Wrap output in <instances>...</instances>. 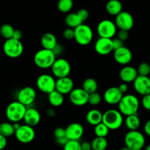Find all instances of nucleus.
Returning <instances> with one entry per match:
<instances>
[{"label": "nucleus", "instance_id": "393cba45", "mask_svg": "<svg viewBox=\"0 0 150 150\" xmlns=\"http://www.w3.org/2000/svg\"><path fill=\"white\" fill-rule=\"evenodd\" d=\"M123 6L120 0H109L105 5L107 13L113 16H117L122 12Z\"/></svg>", "mask_w": 150, "mask_h": 150}, {"label": "nucleus", "instance_id": "603ef678", "mask_svg": "<svg viewBox=\"0 0 150 150\" xmlns=\"http://www.w3.org/2000/svg\"><path fill=\"white\" fill-rule=\"evenodd\" d=\"M144 130L145 134L150 136V120H148V121L145 123Z\"/></svg>", "mask_w": 150, "mask_h": 150}, {"label": "nucleus", "instance_id": "79ce46f5", "mask_svg": "<svg viewBox=\"0 0 150 150\" xmlns=\"http://www.w3.org/2000/svg\"><path fill=\"white\" fill-rule=\"evenodd\" d=\"M117 38L122 41H125L127 40L129 38V32L128 31H125V30H120L117 33Z\"/></svg>", "mask_w": 150, "mask_h": 150}, {"label": "nucleus", "instance_id": "4468645a", "mask_svg": "<svg viewBox=\"0 0 150 150\" xmlns=\"http://www.w3.org/2000/svg\"><path fill=\"white\" fill-rule=\"evenodd\" d=\"M69 100L76 106H83L88 103L89 94L82 88H74L69 94Z\"/></svg>", "mask_w": 150, "mask_h": 150}, {"label": "nucleus", "instance_id": "c9c22d12", "mask_svg": "<svg viewBox=\"0 0 150 150\" xmlns=\"http://www.w3.org/2000/svg\"><path fill=\"white\" fill-rule=\"evenodd\" d=\"M139 76H149L150 74V64L148 62H142L137 68Z\"/></svg>", "mask_w": 150, "mask_h": 150}, {"label": "nucleus", "instance_id": "58836bf2", "mask_svg": "<svg viewBox=\"0 0 150 150\" xmlns=\"http://www.w3.org/2000/svg\"><path fill=\"white\" fill-rule=\"evenodd\" d=\"M54 136L55 137V139L66 137L65 128H63V127H57L54 131Z\"/></svg>", "mask_w": 150, "mask_h": 150}, {"label": "nucleus", "instance_id": "7ed1b4c3", "mask_svg": "<svg viewBox=\"0 0 150 150\" xmlns=\"http://www.w3.org/2000/svg\"><path fill=\"white\" fill-rule=\"evenodd\" d=\"M103 123L108 127L110 130L120 129L124 123V118L119 110L108 109L103 114Z\"/></svg>", "mask_w": 150, "mask_h": 150}, {"label": "nucleus", "instance_id": "49530a36", "mask_svg": "<svg viewBox=\"0 0 150 150\" xmlns=\"http://www.w3.org/2000/svg\"><path fill=\"white\" fill-rule=\"evenodd\" d=\"M55 141L56 142H57V144L59 145V146H64V145L67 143V142H68L69 140L67 139V137H63V138H60V139H55Z\"/></svg>", "mask_w": 150, "mask_h": 150}, {"label": "nucleus", "instance_id": "6e6d98bb", "mask_svg": "<svg viewBox=\"0 0 150 150\" xmlns=\"http://www.w3.org/2000/svg\"><path fill=\"white\" fill-rule=\"evenodd\" d=\"M144 150H150V144L147 145V146H146V148H145Z\"/></svg>", "mask_w": 150, "mask_h": 150}, {"label": "nucleus", "instance_id": "f8f14e48", "mask_svg": "<svg viewBox=\"0 0 150 150\" xmlns=\"http://www.w3.org/2000/svg\"><path fill=\"white\" fill-rule=\"evenodd\" d=\"M36 98V90L32 86L23 87L17 93V100L27 108L35 102Z\"/></svg>", "mask_w": 150, "mask_h": 150}, {"label": "nucleus", "instance_id": "de8ad7c7", "mask_svg": "<svg viewBox=\"0 0 150 150\" xmlns=\"http://www.w3.org/2000/svg\"><path fill=\"white\" fill-rule=\"evenodd\" d=\"M81 146L82 150H92L91 142H83L82 143H81Z\"/></svg>", "mask_w": 150, "mask_h": 150}, {"label": "nucleus", "instance_id": "5fc2aeb1", "mask_svg": "<svg viewBox=\"0 0 150 150\" xmlns=\"http://www.w3.org/2000/svg\"><path fill=\"white\" fill-rule=\"evenodd\" d=\"M120 150H131V149H130L128 147H127V146H124V147L121 148V149Z\"/></svg>", "mask_w": 150, "mask_h": 150}, {"label": "nucleus", "instance_id": "e433bc0d", "mask_svg": "<svg viewBox=\"0 0 150 150\" xmlns=\"http://www.w3.org/2000/svg\"><path fill=\"white\" fill-rule=\"evenodd\" d=\"M63 150H82L79 141L69 140L67 143L63 146Z\"/></svg>", "mask_w": 150, "mask_h": 150}, {"label": "nucleus", "instance_id": "aec40b11", "mask_svg": "<svg viewBox=\"0 0 150 150\" xmlns=\"http://www.w3.org/2000/svg\"><path fill=\"white\" fill-rule=\"evenodd\" d=\"M74 89V82L70 77L57 79L56 81V90L63 95H69Z\"/></svg>", "mask_w": 150, "mask_h": 150}, {"label": "nucleus", "instance_id": "a211bd4d", "mask_svg": "<svg viewBox=\"0 0 150 150\" xmlns=\"http://www.w3.org/2000/svg\"><path fill=\"white\" fill-rule=\"evenodd\" d=\"M123 94L117 86L108 88L103 94V100L108 105H118L123 97Z\"/></svg>", "mask_w": 150, "mask_h": 150}, {"label": "nucleus", "instance_id": "6e6552de", "mask_svg": "<svg viewBox=\"0 0 150 150\" xmlns=\"http://www.w3.org/2000/svg\"><path fill=\"white\" fill-rule=\"evenodd\" d=\"M56 81L57 80L54 76L44 73L38 76L36 81V86L41 92L48 95L56 90Z\"/></svg>", "mask_w": 150, "mask_h": 150}, {"label": "nucleus", "instance_id": "c85d7f7f", "mask_svg": "<svg viewBox=\"0 0 150 150\" xmlns=\"http://www.w3.org/2000/svg\"><path fill=\"white\" fill-rule=\"evenodd\" d=\"M98 84L96 80L92 78H88L85 79L82 84V89L87 92L88 94H92L94 92H96L98 90Z\"/></svg>", "mask_w": 150, "mask_h": 150}, {"label": "nucleus", "instance_id": "864d4df0", "mask_svg": "<svg viewBox=\"0 0 150 150\" xmlns=\"http://www.w3.org/2000/svg\"><path fill=\"white\" fill-rule=\"evenodd\" d=\"M13 127H14L15 130H17V129H18L19 127H20V126L21 125L19 124V122H16V123H13Z\"/></svg>", "mask_w": 150, "mask_h": 150}, {"label": "nucleus", "instance_id": "473e14b6", "mask_svg": "<svg viewBox=\"0 0 150 150\" xmlns=\"http://www.w3.org/2000/svg\"><path fill=\"white\" fill-rule=\"evenodd\" d=\"M73 7V0H59L57 3V8L62 13H69Z\"/></svg>", "mask_w": 150, "mask_h": 150}, {"label": "nucleus", "instance_id": "2eb2a0df", "mask_svg": "<svg viewBox=\"0 0 150 150\" xmlns=\"http://www.w3.org/2000/svg\"><path fill=\"white\" fill-rule=\"evenodd\" d=\"M65 133L68 140L79 141L83 137L84 128L83 126L79 122L70 123L65 128Z\"/></svg>", "mask_w": 150, "mask_h": 150}, {"label": "nucleus", "instance_id": "cd10ccee", "mask_svg": "<svg viewBox=\"0 0 150 150\" xmlns=\"http://www.w3.org/2000/svg\"><path fill=\"white\" fill-rule=\"evenodd\" d=\"M48 100L52 107H59L64 103V95L57 90L53 91L48 95Z\"/></svg>", "mask_w": 150, "mask_h": 150}, {"label": "nucleus", "instance_id": "ddd939ff", "mask_svg": "<svg viewBox=\"0 0 150 150\" xmlns=\"http://www.w3.org/2000/svg\"><path fill=\"white\" fill-rule=\"evenodd\" d=\"M115 23L120 30L130 31L134 26V19L132 15L127 11H122L115 18Z\"/></svg>", "mask_w": 150, "mask_h": 150}, {"label": "nucleus", "instance_id": "f03ea898", "mask_svg": "<svg viewBox=\"0 0 150 150\" xmlns=\"http://www.w3.org/2000/svg\"><path fill=\"white\" fill-rule=\"evenodd\" d=\"M57 59V56L52 50L42 49L35 53L34 56V62L35 65L40 69L51 68Z\"/></svg>", "mask_w": 150, "mask_h": 150}, {"label": "nucleus", "instance_id": "4d7b16f0", "mask_svg": "<svg viewBox=\"0 0 150 150\" xmlns=\"http://www.w3.org/2000/svg\"><path fill=\"white\" fill-rule=\"evenodd\" d=\"M149 63H150V57H149Z\"/></svg>", "mask_w": 150, "mask_h": 150}, {"label": "nucleus", "instance_id": "20e7f679", "mask_svg": "<svg viewBox=\"0 0 150 150\" xmlns=\"http://www.w3.org/2000/svg\"><path fill=\"white\" fill-rule=\"evenodd\" d=\"M27 107L18 100L8 104L5 110V115L9 122L12 123L19 122L23 120Z\"/></svg>", "mask_w": 150, "mask_h": 150}, {"label": "nucleus", "instance_id": "ea45409f", "mask_svg": "<svg viewBox=\"0 0 150 150\" xmlns=\"http://www.w3.org/2000/svg\"><path fill=\"white\" fill-rule=\"evenodd\" d=\"M141 103L144 109L150 111V94L143 96Z\"/></svg>", "mask_w": 150, "mask_h": 150}, {"label": "nucleus", "instance_id": "39448f33", "mask_svg": "<svg viewBox=\"0 0 150 150\" xmlns=\"http://www.w3.org/2000/svg\"><path fill=\"white\" fill-rule=\"evenodd\" d=\"M124 142L125 146L131 150H142L146 143L144 136L139 130H129L125 136Z\"/></svg>", "mask_w": 150, "mask_h": 150}, {"label": "nucleus", "instance_id": "6ab92c4d", "mask_svg": "<svg viewBox=\"0 0 150 150\" xmlns=\"http://www.w3.org/2000/svg\"><path fill=\"white\" fill-rule=\"evenodd\" d=\"M135 91L139 95H144L150 94V78L149 76H139L133 82Z\"/></svg>", "mask_w": 150, "mask_h": 150}, {"label": "nucleus", "instance_id": "37998d69", "mask_svg": "<svg viewBox=\"0 0 150 150\" xmlns=\"http://www.w3.org/2000/svg\"><path fill=\"white\" fill-rule=\"evenodd\" d=\"M112 42L113 47H114V51L119 49V48L124 46V42L120 40L119 38H114V39H112Z\"/></svg>", "mask_w": 150, "mask_h": 150}, {"label": "nucleus", "instance_id": "3c124183", "mask_svg": "<svg viewBox=\"0 0 150 150\" xmlns=\"http://www.w3.org/2000/svg\"><path fill=\"white\" fill-rule=\"evenodd\" d=\"M46 114L48 117L54 118L57 115V112H56V111L53 108H49L46 110Z\"/></svg>", "mask_w": 150, "mask_h": 150}, {"label": "nucleus", "instance_id": "c03bdc74", "mask_svg": "<svg viewBox=\"0 0 150 150\" xmlns=\"http://www.w3.org/2000/svg\"><path fill=\"white\" fill-rule=\"evenodd\" d=\"M53 51H54V53L55 54V55L57 56H57L61 55V54H62V52H63L62 45L61 44L58 43L57 45H56L55 48L53 49Z\"/></svg>", "mask_w": 150, "mask_h": 150}, {"label": "nucleus", "instance_id": "4be33fe9", "mask_svg": "<svg viewBox=\"0 0 150 150\" xmlns=\"http://www.w3.org/2000/svg\"><path fill=\"white\" fill-rule=\"evenodd\" d=\"M40 113L38 109L32 108V107L27 108L26 113H25L24 118H23V121H24L25 124L34 127L40 122Z\"/></svg>", "mask_w": 150, "mask_h": 150}, {"label": "nucleus", "instance_id": "5701e85b", "mask_svg": "<svg viewBox=\"0 0 150 150\" xmlns=\"http://www.w3.org/2000/svg\"><path fill=\"white\" fill-rule=\"evenodd\" d=\"M40 43L42 48L53 51L56 45L58 44V42H57V38L54 34L51 33V32H47L41 37Z\"/></svg>", "mask_w": 150, "mask_h": 150}, {"label": "nucleus", "instance_id": "7c9ffc66", "mask_svg": "<svg viewBox=\"0 0 150 150\" xmlns=\"http://www.w3.org/2000/svg\"><path fill=\"white\" fill-rule=\"evenodd\" d=\"M92 150H105L108 147V141L105 138L95 137L91 142Z\"/></svg>", "mask_w": 150, "mask_h": 150}, {"label": "nucleus", "instance_id": "f3484780", "mask_svg": "<svg viewBox=\"0 0 150 150\" xmlns=\"http://www.w3.org/2000/svg\"><path fill=\"white\" fill-rule=\"evenodd\" d=\"M95 50L97 54L101 56H106L114 51L112 39L100 38L95 43Z\"/></svg>", "mask_w": 150, "mask_h": 150}, {"label": "nucleus", "instance_id": "9d476101", "mask_svg": "<svg viewBox=\"0 0 150 150\" xmlns=\"http://www.w3.org/2000/svg\"><path fill=\"white\" fill-rule=\"evenodd\" d=\"M117 27L114 21L108 19L101 21L97 26V32L100 38L112 39L116 35Z\"/></svg>", "mask_w": 150, "mask_h": 150}, {"label": "nucleus", "instance_id": "423d86ee", "mask_svg": "<svg viewBox=\"0 0 150 150\" xmlns=\"http://www.w3.org/2000/svg\"><path fill=\"white\" fill-rule=\"evenodd\" d=\"M74 40L79 45H87L92 41L94 33L92 28L87 24L82 23L74 29Z\"/></svg>", "mask_w": 150, "mask_h": 150}, {"label": "nucleus", "instance_id": "4c0bfd02", "mask_svg": "<svg viewBox=\"0 0 150 150\" xmlns=\"http://www.w3.org/2000/svg\"><path fill=\"white\" fill-rule=\"evenodd\" d=\"M63 37H64V39L67 40H70L74 39V29H71V28H67V29H64L62 33Z\"/></svg>", "mask_w": 150, "mask_h": 150}, {"label": "nucleus", "instance_id": "72a5a7b5", "mask_svg": "<svg viewBox=\"0 0 150 150\" xmlns=\"http://www.w3.org/2000/svg\"><path fill=\"white\" fill-rule=\"evenodd\" d=\"M109 130H110L108 128V127L103 122L95 126V129H94V132H95L96 137L101 138L106 137L108 135V133H109Z\"/></svg>", "mask_w": 150, "mask_h": 150}, {"label": "nucleus", "instance_id": "a19ab883", "mask_svg": "<svg viewBox=\"0 0 150 150\" xmlns=\"http://www.w3.org/2000/svg\"><path fill=\"white\" fill-rule=\"evenodd\" d=\"M77 14L79 15V16L81 18V19L83 21V22L85 21L86 20H87L88 18H89V12H88V10H86V9H81V10H79V11L77 12Z\"/></svg>", "mask_w": 150, "mask_h": 150}, {"label": "nucleus", "instance_id": "a878e982", "mask_svg": "<svg viewBox=\"0 0 150 150\" xmlns=\"http://www.w3.org/2000/svg\"><path fill=\"white\" fill-rule=\"evenodd\" d=\"M125 125L129 130H139L141 126V120L137 114L126 117L124 121Z\"/></svg>", "mask_w": 150, "mask_h": 150}, {"label": "nucleus", "instance_id": "2f4dec72", "mask_svg": "<svg viewBox=\"0 0 150 150\" xmlns=\"http://www.w3.org/2000/svg\"><path fill=\"white\" fill-rule=\"evenodd\" d=\"M14 32L15 29L13 26L9 23H4L0 27V35L5 40L13 38Z\"/></svg>", "mask_w": 150, "mask_h": 150}, {"label": "nucleus", "instance_id": "412c9836", "mask_svg": "<svg viewBox=\"0 0 150 150\" xmlns=\"http://www.w3.org/2000/svg\"><path fill=\"white\" fill-rule=\"evenodd\" d=\"M139 76L137 69L130 65H125L122 67L120 71V78L123 83H132L134 82Z\"/></svg>", "mask_w": 150, "mask_h": 150}, {"label": "nucleus", "instance_id": "9b49d317", "mask_svg": "<svg viewBox=\"0 0 150 150\" xmlns=\"http://www.w3.org/2000/svg\"><path fill=\"white\" fill-rule=\"evenodd\" d=\"M15 136L18 142L21 144H29L33 142L35 139L36 133L33 127L27 125H21L18 129L16 130Z\"/></svg>", "mask_w": 150, "mask_h": 150}, {"label": "nucleus", "instance_id": "f257e3e1", "mask_svg": "<svg viewBox=\"0 0 150 150\" xmlns=\"http://www.w3.org/2000/svg\"><path fill=\"white\" fill-rule=\"evenodd\" d=\"M140 106V101L139 98L132 94L123 95L122 98L118 104V110L123 116L133 115L138 113Z\"/></svg>", "mask_w": 150, "mask_h": 150}, {"label": "nucleus", "instance_id": "0eeeda50", "mask_svg": "<svg viewBox=\"0 0 150 150\" xmlns=\"http://www.w3.org/2000/svg\"><path fill=\"white\" fill-rule=\"evenodd\" d=\"M3 51L9 58H18L23 52V45L21 40L13 38L6 40L3 44Z\"/></svg>", "mask_w": 150, "mask_h": 150}, {"label": "nucleus", "instance_id": "f704fd0d", "mask_svg": "<svg viewBox=\"0 0 150 150\" xmlns=\"http://www.w3.org/2000/svg\"><path fill=\"white\" fill-rule=\"evenodd\" d=\"M103 98L98 92H94V93L89 94V100L88 103L90 104L92 106H97L100 105L102 102Z\"/></svg>", "mask_w": 150, "mask_h": 150}, {"label": "nucleus", "instance_id": "bb28decb", "mask_svg": "<svg viewBox=\"0 0 150 150\" xmlns=\"http://www.w3.org/2000/svg\"><path fill=\"white\" fill-rule=\"evenodd\" d=\"M66 25L68 26V28L71 29H76L79 26L83 23V21L81 19L77 13H70L66 16L64 19Z\"/></svg>", "mask_w": 150, "mask_h": 150}, {"label": "nucleus", "instance_id": "c756f323", "mask_svg": "<svg viewBox=\"0 0 150 150\" xmlns=\"http://www.w3.org/2000/svg\"><path fill=\"white\" fill-rule=\"evenodd\" d=\"M16 130L13 127V124L10 122H4L0 124V134L4 137H10L15 135Z\"/></svg>", "mask_w": 150, "mask_h": 150}, {"label": "nucleus", "instance_id": "dca6fc26", "mask_svg": "<svg viewBox=\"0 0 150 150\" xmlns=\"http://www.w3.org/2000/svg\"><path fill=\"white\" fill-rule=\"evenodd\" d=\"M114 59L121 65H128L133 59V54L127 47L123 46L114 51Z\"/></svg>", "mask_w": 150, "mask_h": 150}, {"label": "nucleus", "instance_id": "b1692460", "mask_svg": "<svg viewBox=\"0 0 150 150\" xmlns=\"http://www.w3.org/2000/svg\"><path fill=\"white\" fill-rule=\"evenodd\" d=\"M103 113L100 110L91 109L86 113V120L90 125L96 126L103 122Z\"/></svg>", "mask_w": 150, "mask_h": 150}, {"label": "nucleus", "instance_id": "8fccbe9b", "mask_svg": "<svg viewBox=\"0 0 150 150\" xmlns=\"http://www.w3.org/2000/svg\"><path fill=\"white\" fill-rule=\"evenodd\" d=\"M118 88H119V89L121 91V92L123 94V95H124L125 93H127V91H128V89H129L128 85H127V83H121V84L118 86Z\"/></svg>", "mask_w": 150, "mask_h": 150}, {"label": "nucleus", "instance_id": "09e8293b", "mask_svg": "<svg viewBox=\"0 0 150 150\" xmlns=\"http://www.w3.org/2000/svg\"><path fill=\"white\" fill-rule=\"evenodd\" d=\"M23 37V33L21 30H18V29H15L14 34H13V39L18 40H21Z\"/></svg>", "mask_w": 150, "mask_h": 150}, {"label": "nucleus", "instance_id": "a18cd8bd", "mask_svg": "<svg viewBox=\"0 0 150 150\" xmlns=\"http://www.w3.org/2000/svg\"><path fill=\"white\" fill-rule=\"evenodd\" d=\"M7 144V138L0 134V150H3Z\"/></svg>", "mask_w": 150, "mask_h": 150}, {"label": "nucleus", "instance_id": "1a4fd4ad", "mask_svg": "<svg viewBox=\"0 0 150 150\" xmlns=\"http://www.w3.org/2000/svg\"><path fill=\"white\" fill-rule=\"evenodd\" d=\"M51 73L54 78L68 77L71 72V65L67 59L64 58L57 59L51 67Z\"/></svg>", "mask_w": 150, "mask_h": 150}]
</instances>
